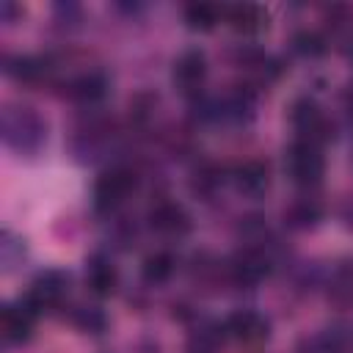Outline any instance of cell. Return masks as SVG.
<instances>
[{"mask_svg": "<svg viewBox=\"0 0 353 353\" xmlns=\"http://www.w3.org/2000/svg\"><path fill=\"white\" fill-rule=\"evenodd\" d=\"M50 124L39 108L22 99H8L0 110V138L8 152L19 157H36L47 146Z\"/></svg>", "mask_w": 353, "mask_h": 353, "instance_id": "obj_1", "label": "cell"}, {"mask_svg": "<svg viewBox=\"0 0 353 353\" xmlns=\"http://www.w3.org/2000/svg\"><path fill=\"white\" fill-rule=\"evenodd\" d=\"M138 182H141L138 171L124 165V163H116V165L105 168L91 185V207H94V212L102 215V218H113L132 199V193L138 190Z\"/></svg>", "mask_w": 353, "mask_h": 353, "instance_id": "obj_2", "label": "cell"}, {"mask_svg": "<svg viewBox=\"0 0 353 353\" xmlns=\"http://www.w3.org/2000/svg\"><path fill=\"white\" fill-rule=\"evenodd\" d=\"M279 265V256L262 245H251V243H240L232 256L223 259V281L240 290H251L256 287L262 279L270 276V270Z\"/></svg>", "mask_w": 353, "mask_h": 353, "instance_id": "obj_3", "label": "cell"}, {"mask_svg": "<svg viewBox=\"0 0 353 353\" xmlns=\"http://www.w3.org/2000/svg\"><path fill=\"white\" fill-rule=\"evenodd\" d=\"M116 124L108 116L91 113L88 119H83L72 135H69V152L77 163H99L108 157V152L116 143Z\"/></svg>", "mask_w": 353, "mask_h": 353, "instance_id": "obj_4", "label": "cell"}, {"mask_svg": "<svg viewBox=\"0 0 353 353\" xmlns=\"http://www.w3.org/2000/svg\"><path fill=\"white\" fill-rule=\"evenodd\" d=\"M284 174L301 190H314L325 176V152L312 141L292 138L284 146Z\"/></svg>", "mask_w": 353, "mask_h": 353, "instance_id": "obj_5", "label": "cell"}, {"mask_svg": "<svg viewBox=\"0 0 353 353\" xmlns=\"http://www.w3.org/2000/svg\"><path fill=\"white\" fill-rule=\"evenodd\" d=\"M290 124L295 130V138L301 141H312L317 146H325L328 141L336 138V121L331 119V113L309 94L295 97L290 102Z\"/></svg>", "mask_w": 353, "mask_h": 353, "instance_id": "obj_6", "label": "cell"}, {"mask_svg": "<svg viewBox=\"0 0 353 353\" xmlns=\"http://www.w3.org/2000/svg\"><path fill=\"white\" fill-rule=\"evenodd\" d=\"M69 292H72V273L69 270H63V268H41L30 279V284L25 290V298L33 303V309L39 314H44V312L63 309Z\"/></svg>", "mask_w": 353, "mask_h": 353, "instance_id": "obj_7", "label": "cell"}, {"mask_svg": "<svg viewBox=\"0 0 353 353\" xmlns=\"http://www.w3.org/2000/svg\"><path fill=\"white\" fill-rule=\"evenodd\" d=\"M143 223L154 237L168 240V243L188 237L190 229H193V218H190L188 207L176 199H168V196H160L157 201L149 204Z\"/></svg>", "mask_w": 353, "mask_h": 353, "instance_id": "obj_8", "label": "cell"}, {"mask_svg": "<svg viewBox=\"0 0 353 353\" xmlns=\"http://www.w3.org/2000/svg\"><path fill=\"white\" fill-rule=\"evenodd\" d=\"M210 74L207 52L201 47H185L174 61H171V85L190 102L204 94Z\"/></svg>", "mask_w": 353, "mask_h": 353, "instance_id": "obj_9", "label": "cell"}, {"mask_svg": "<svg viewBox=\"0 0 353 353\" xmlns=\"http://www.w3.org/2000/svg\"><path fill=\"white\" fill-rule=\"evenodd\" d=\"M234 66L240 69L243 83H248L251 88L273 85L284 74V61L259 47H240L234 55Z\"/></svg>", "mask_w": 353, "mask_h": 353, "instance_id": "obj_10", "label": "cell"}, {"mask_svg": "<svg viewBox=\"0 0 353 353\" xmlns=\"http://www.w3.org/2000/svg\"><path fill=\"white\" fill-rule=\"evenodd\" d=\"M61 85H63V97H66L69 102L85 108V110L99 108V105L105 102V97L110 94V77H108L102 69H97V66L80 69V72L69 74Z\"/></svg>", "mask_w": 353, "mask_h": 353, "instance_id": "obj_11", "label": "cell"}, {"mask_svg": "<svg viewBox=\"0 0 353 353\" xmlns=\"http://www.w3.org/2000/svg\"><path fill=\"white\" fill-rule=\"evenodd\" d=\"M36 320H39V312L33 309V303L25 295H19L14 301H6L0 306V336H3V342L8 347L30 342V336L36 331Z\"/></svg>", "mask_w": 353, "mask_h": 353, "instance_id": "obj_12", "label": "cell"}, {"mask_svg": "<svg viewBox=\"0 0 353 353\" xmlns=\"http://www.w3.org/2000/svg\"><path fill=\"white\" fill-rule=\"evenodd\" d=\"M270 320L256 312V309H234L223 317V331H226V339H234L240 345H248V347H256V345H265L270 339Z\"/></svg>", "mask_w": 353, "mask_h": 353, "instance_id": "obj_13", "label": "cell"}, {"mask_svg": "<svg viewBox=\"0 0 353 353\" xmlns=\"http://www.w3.org/2000/svg\"><path fill=\"white\" fill-rule=\"evenodd\" d=\"M3 72L19 85H41L52 77L55 63L50 55H39V52H6Z\"/></svg>", "mask_w": 353, "mask_h": 353, "instance_id": "obj_14", "label": "cell"}, {"mask_svg": "<svg viewBox=\"0 0 353 353\" xmlns=\"http://www.w3.org/2000/svg\"><path fill=\"white\" fill-rule=\"evenodd\" d=\"M229 182L243 199L256 201L270 190V165L262 157H245L229 168Z\"/></svg>", "mask_w": 353, "mask_h": 353, "instance_id": "obj_15", "label": "cell"}, {"mask_svg": "<svg viewBox=\"0 0 353 353\" xmlns=\"http://www.w3.org/2000/svg\"><path fill=\"white\" fill-rule=\"evenodd\" d=\"M256 113V88L248 83H234L223 94H218V124H248Z\"/></svg>", "mask_w": 353, "mask_h": 353, "instance_id": "obj_16", "label": "cell"}, {"mask_svg": "<svg viewBox=\"0 0 353 353\" xmlns=\"http://www.w3.org/2000/svg\"><path fill=\"white\" fill-rule=\"evenodd\" d=\"M325 221V204L323 199H317L312 190L292 196L284 207H281V223L290 232H312Z\"/></svg>", "mask_w": 353, "mask_h": 353, "instance_id": "obj_17", "label": "cell"}, {"mask_svg": "<svg viewBox=\"0 0 353 353\" xmlns=\"http://www.w3.org/2000/svg\"><path fill=\"white\" fill-rule=\"evenodd\" d=\"M83 279H85V287L94 298H110L116 290H119V268L113 262V256L108 251H91L85 256V265H83Z\"/></svg>", "mask_w": 353, "mask_h": 353, "instance_id": "obj_18", "label": "cell"}, {"mask_svg": "<svg viewBox=\"0 0 353 353\" xmlns=\"http://www.w3.org/2000/svg\"><path fill=\"white\" fill-rule=\"evenodd\" d=\"M223 19L240 36H259L270 25V14L259 3H226L223 6Z\"/></svg>", "mask_w": 353, "mask_h": 353, "instance_id": "obj_19", "label": "cell"}, {"mask_svg": "<svg viewBox=\"0 0 353 353\" xmlns=\"http://www.w3.org/2000/svg\"><path fill=\"white\" fill-rule=\"evenodd\" d=\"M353 342V334L347 325H325L320 331H312V334H303L298 342H295V353H345Z\"/></svg>", "mask_w": 353, "mask_h": 353, "instance_id": "obj_20", "label": "cell"}, {"mask_svg": "<svg viewBox=\"0 0 353 353\" xmlns=\"http://www.w3.org/2000/svg\"><path fill=\"white\" fill-rule=\"evenodd\" d=\"M226 179H229V171H226L223 165H218V163H212V160H201V163L193 165V171H190V176H188V190H190L196 199L210 201V199L218 196V190L223 188Z\"/></svg>", "mask_w": 353, "mask_h": 353, "instance_id": "obj_21", "label": "cell"}, {"mask_svg": "<svg viewBox=\"0 0 353 353\" xmlns=\"http://www.w3.org/2000/svg\"><path fill=\"white\" fill-rule=\"evenodd\" d=\"M223 339H226L223 323L196 317L188 331V339H185V353H218Z\"/></svg>", "mask_w": 353, "mask_h": 353, "instance_id": "obj_22", "label": "cell"}, {"mask_svg": "<svg viewBox=\"0 0 353 353\" xmlns=\"http://www.w3.org/2000/svg\"><path fill=\"white\" fill-rule=\"evenodd\" d=\"M176 256L171 248H154L141 262V281L146 287H165L176 273Z\"/></svg>", "mask_w": 353, "mask_h": 353, "instance_id": "obj_23", "label": "cell"}, {"mask_svg": "<svg viewBox=\"0 0 353 353\" xmlns=\"http://www.w3.org/2000/svg\"><path fill=\"white\" fill-rule=\"evenodd\" d=\"M325 292L339 306H353V256H342L331 265Z\"/></svg>", "mask_w": 353, "mask_h": 353, "instance_id": "obj_24", "label": "cell"}, {"mask_svg": "<svg viewBox=\"0 0 353 353\" xmlns=\"http://www.w3.org/2000/svg\"><path fill=\"white\" fill-rule=\"evenodd\" d=\"M63 309H66V320H69L77 331H83V334L99 336V334H105L108 325H110L105 309L97 306V303H72V306H63Z\"/></svg>", "mask_w": 353, "mask_h": 353, "instance_id": "obj_25", "label": "cell"}, {"mask_svg": "<svg viewBox=\"0 0 353 353\" xmlns=\"http://www.w3.org/2000/svg\"><path fill=\"white\" fill-rule=\"evenodd\" d=\"M328 47H331V39L325 36V30H317V28H298L290 36V50L306 61H320L328 52Z\"/></svg>", "mask_w": 353, "mask_h": 353, "instance_id": "obj_26", "label": "cell"}, {"mask_svg": "<svg viewBox=\"0 0 353 353\" xmlns=\"http://www.w3.org/2000/svg\"><path fill=\"white\" fill-rule=\"evenodd\" d=\"M221 19H223V6H218V3L193 0V3H185V6H182V22H185L190 30L207 33V30H212Z\"/></svg>", "mask_w": 353, "mask_h": 353, "instance_id": "obj_27", "label": "cell"}, {"mask_svg": "<svg viewBox=\"0 0 353 353\" xmlns=\"http://www.w3.org/2000/svg\"><path fill=\"white\" fill-rule=\"evenodd\" d=\"M25 259H28V240L6 226L0 232V265H3V273H17L25 265Z\"/></svg>", "mask_w": 353, "mask_h": 353, "instance_id": "obj_28", "label": "cell"}, {"mask_svg": "<svg viewBox=\"0 0 353 353\" xmlns=\"http://www.w3.org/2000/svg\"><path fill=\"white\" fill-rule=\"evenodd\" d=\"M52 11L61 25H74L80 19V6H74V3H58V6H52Z\"/></svg>", "mask_w": 353, "mask_h": 353, "instance_id": "obj_29", "label": "cell"}, {"mask_svg": "<svg viewBox=\"0 0 353 353\" xmlns=\"http://www.w3.org/2000/svg\"><path fill=\"white\" fill-rule=\"evenodd\" d=\"M22 17V6H17L14 0H3L0 3V22L3 25H14Z\"/></svg>", "mask_w": 353, "mask_h": 353, "instance_id": "obj_30", "label": "cell"}, {"mask_svg": "<svg viewBox=\"0 0 353 353\" xmlns=\"http://www.w3.org/2000/svg\"><path fill=\"white\" fill-rule=\"evenodd\" d=\"M339 218H342V223H345L347 229H353V196L345 199V204H342V210H339Z\"/></svg>", "mask_w": 353, "mask_h": 353, "instance_id": "obj_31", "label": "cell"}, {"mask_svg": "<svg viewBox=\"0 0 353 353\" xmlns=\"http://www.w3.org/2000/svg\"><path fill=\"white\" fill-rule=\"evenodd\" d=\"M342 52H345V55H347V61L353 63V30H350V33L342 39Z\"/></svg>", "mask_w": 353, "mask_h": 353, "instance_id": "obj_32", "label": "cell"}]
</instances>
